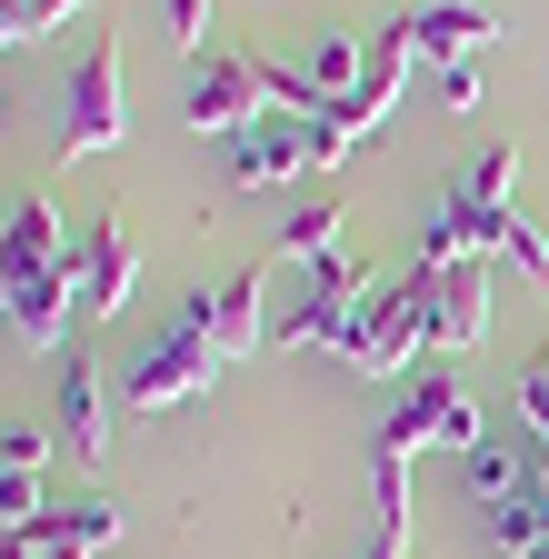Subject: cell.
Returning <instances> with one entry per match:
<instances>
[{
  "label": "cell",
  "instance_id": "obj_1",
  "mask_svg": "<svg viewBox=\"0 0 549 559\" xmlns=\"http://www.w3.org/2000/svg\"><path fill=\"white\" fill-rule=\"evenodd\" d=\"M220 370H230V360H220V340H211V310L180 300V310L141 340V360H130L120 400L141 409V419H170V409H190V400H211V380H220Z\"/></svg>",
  "mask_w": 549,
  "mask_h": 559
},
{
  "label": "cell",
  "instance_id": "obj_2",
  "mask_svg": "<svg viewBox=\"0 0 549 559\" xmlns=\"http://www.w3.org/2000/svg\"><path fill=\"white\" fill-rule=\"evenodd\" d=\"M370 300H380V280L350 250H320V260H300V300L270 320V349H350Z\"/></svg>",
  "mask_w": 549,
  "mask_h": 559
},
{
  "label": "cell",
  "instance_id": "obj_3",
  "mask_svg": "<svg viewBox=\"0 0 549 559\" xmlns=\"http://www.w3.org/2000/svg\"><path fill=\"white\" fill-rule=\"evenodd\" d=\"M420 349H430V270H399L390 290L360 310V330H350V370L360 380H399Z\"/></svg>",
  "mask_w": 549,
  "mask_h": 559
},
{
  "label": "cell",
  "instance_id": "obj_4",
  "mask_svg": "<svg viewBox=\"0 0 549 559\" xmlns=\"http://www.w3.org/2000/svg\"><path fill=\"white\" fill-rule=\"evenodd\" d=\"M490 430H479V400L450 380V370H430L420 390H409L390 419H380V440L370 450H390V460H420V450H479Z\"/></svg>",
  "mask_w": 549,
  "mask_h": 559
},
{
  "label": "cell",
  "instance_id": "obj_5",
  "mask_svg": "<svg viewBox=\"0 0 549 559\" xmlns=\"http://www.w3.org/2000/svg\"><path fill=\"white\" fill-rule=\"evenodd\" d=\"M220 160L240 190H270V180H320V120H281V110H260L240 140H220Z\"/></svg>",
  "mask_w": 549,
  "mask_h": 559
},
{
  "label": "cell",
  "instance_id": "obj_6",
  "mask_svg": "<svg viewBox=\"0 0 549 559\" xmlns=\"http://www.w3.org/2000/svg\"><path fill=\"white\" fill-rule=\"evenodd\" d=\"M120 130H130V110H120V40L100 31V50H81V70H71V120H60V151H71V160L120 151Z\"/></svg>",
  "mask_w": 549,
  "mask_h": 559
},
{
  "label": "cell",
  "instance_id": "obj_7",
  "mask_svg": "<svg viewBox=\"0 0 549 559\" xmlns=\"http://www.w3.org/2000/svg\"><path fill=\"white\" fill-rule=\"evenodd\" d=\"M71 280H81V310L91 320H120L130 310V280H141V240H130L120 210H100V221L71 240Z\"/></svg>",
  "mask_w": 549,
  "mask_h": 559
},
{
  "label": "cell",
  "instance_id": "obj_8",
  "mask_svg": "<svg viewBox=\"0 0 549 559\" xmlns=\"http://www.w3.org/2000/svg\"><path fill=\"white\" fill-rule=\"evenodd\" d=\"M399 40H409V60L460 70L479 40H500V11H490V0H420V11L399 21Z\"/></svg>",
  "mask_w": 549,
  "mask_h": 559
},
{
  "label": "cell",
  "instance_id": "obj_9",
  "mask_svg": "<svg viewBox=\"0 0 549 559\" xmlns=\"http://www.w3.org/2000/svg\"><path fill=\"white\" fill-rule=\"evenodd\" d=\"M180 120L211 140H240L260 120V60H200V81L180 91Z\"/></svg>",
  "mask_w": 549,
  "mask_h": 559
},
{
  "label": "cell",
  "instance_id": "obj_10",
  "mask_svg": "<svg viewBox=\"0 0 549 559\" xmlns=\"http://www.w3.org/2000/svg\"><path fill=\"white\" fill-rule=\"evenodd\" d=\"M409 70H420V60H409V40H399V21H390V31L370 40V70H360V91H350V100L330 110V130L350 140V151H360V140H370V130L390 120V100L409 91Z\"/></svg>",
  "mask_w": 549,
  "mask_h": 559
},
{
  "label": "cell",
  "instance_id": "obj_11",
  "mask_svg": "<svg viewBox=\"0 0 549 559\" xmlns=\"http://www.w3.org/2000/svg\"><path fill=\"white\" fill-rule=\"evenodd\" d=\"M110 419H120V400L100 390V370H91V360H60V409H50L60 450L100 469V450H110Z\"/></svg>",
  "mask_w": 549,
  "mask_h": 559
},
{
  "label": "cell",
  "instance_id": "obj_12",
  "mask_svg": "<svg viewBox=\"0 0 549 559\" xmlns=\"http://www.w3.org/2000/svg\"><path fill=\"white\" fill-rule=\"evenodd\" d=\"M479 330H490V260L430 270V349H479Z\"/></svg>",
  "mask_w": 549,
  "mask_h": 559
},
{
  "label": "cell",
  "instance_id": "obj_13",
  "mask_svg": "<svg viewBox=\"0 0 549 559\" xmlns=\"http://www.w3.org/2000/svg\"><path fill=\"white\" fill-rule=\"evenodd\" d=\"M71 260V240H60V210H50V190H21V210L0 221V280H40V270H60Z\"/></svg>",
  "mask_w": 549,
  "mask_h": 559
},
{
  "label": "cell",
  "instance_id": "obj_14",
  "mask_svg": "<svg viewBox=\"0 0 549 559\" xmlns=\"http://www.w3.org/2000/svg\"><path fill=\"white\" fill-rule=\"evenodd\" d=\"M71 310H81V280H71V260H60V270H40V280H21V290H11V330H21V349H60Z\"/></svg>",
  "mask_w": 549,
  "mask_h": 559
},
{
  "label": "cell",
  "instance_id": "obj_15",
  "mask_svg": "<svg viewBox=\"0 0 549 559\" xmlns=\"http://www.w3.org/2000/svg\"><path fill=\"white\" fill-rule=\"evenodd\" d=\"M460 479H469L479 510L529 500V440H479V450H460Z\"/></svg>",
  "mask_w": 549,
  "mask_h": 559
},
{
  "label": "cell",
  "instance_id": "obj_16",
  "mask_svg": "<svg viewBox=\"0 0 549 559\" xmlns=\"http://www.w3.org/2000/svg\"><path fill=\"white\" fill-rule=\"evenodd\" d=\"M200 310H211L220 360H250V349H260V270H230L220 290H200Z\"/></svg>",
  "mask_w": 549,
  "mask_h": 559
},
{
  "label": "cell",
  "instance_id": "obj_17",
  "mask_svg": "<svg viewBox=\"0 0 549 559\" xmlns=\"http://www.w3.org/2000/svg\"><path fill=\"white\" fill-rule=\"evenodd\" d=\"M320 250H339V190H310L290 221H281V260H290V270L320 260Z\"/></svg>",
  "mask_w": 549,
  "mask_h": 559
},
{
  "label": "cell",
  "instance_id": "obj_18",
  "mask_svg": "<svg viewBox=\"0 0 549 559\" xmlns=\"http://www.w3.org/2000/svg\"><path fill=\"white\" fill-rule=\"evenodd\" d=\"M300 70H310V81H320V91H330V100H350V91H360V70H370V50H360V40H350V31H320V40H310V60H300Z\"/></svg>",
  "mask_w": 549,
  "mask_h": 559
},
{
  "label": "cell",
  "instance_id": "obj_19",
  "mask_svg": "<svg viewBox=\"0 0 549 559\" xmlns=\"http://www.w3.org/2000/svg\"><path fill=\"white\" fill-rule=\"evenodd\" d=\"M500 260L529 280V290H549V221H529V210H520V221H510V240H500Z\"/></svg>",
  "mask_w": 549,
  "mask_h": 559
},
{
  "label": "cell",
  "instance_id": "obj_20",
  "mask_svg": "<svg viewBox=\"0 0 549 559\" xmlns=\"http://www.w3.org/2000/svg\"><path fill=\"white\" fill-rule=\"evenodd\" d=\"M40 460H50V430H40V419H0V469L40 479Z\"/></svg>",
  "mask_w": 549,
  "mask_h": 559
},
{
  "label": "cell",
  "instance_id": "obj_21",
  "mask_svg": "<svg viewBox=\"0 0 549 559\" xmlns=\"http://www.w3.org/2000/svg\"><path fill=\"white\" fill-rule=\"evenodd\" d=\"M50 500H40V479H21V469H0V530H31Z\"/></svg>",
  "mask_w": 549,
  "mask_h": 559
},
{
  "label": "cell",
  "instance_id": "obj_22",
  "mask_svg": "<svg viewBox=\"0 0 549 559\" xmlns=\"http://www.w3.org/2000/svg\"><path fill=\"white\" fill-rule=\"evenodd\" d=\"M520 419H529V440L549 450V360H529V370H520Z\"/></svg>",
  "mask_w": 549,
  "mask_h": 559
},
{
  "label": "cell",
  "instance_id": "obj_23",
  "mask_svg": "<svg viewBox=\"0 0 549 559\" xmlns=\"http://www.w3.org/2000/svg\"><path fill=\"white\" fill-rule=\"evenodd\" d=\"M160 11H170V40H180V50L211 40V0H160Z\"/></svg>",
  "mask_w": 549,
  "mask_h": 559
},
{
  "label": "cell",
  "instance_id": "obj_24",
  "mask_svg": "<svg viewBox=\"0 0 549 559\" xmlns=\"http://www.w3.org/2000/svg\"><path fill=\"white\" fill-rule=\"evenodd\" d=\"M440 100H450V110H479V70H469V60L440 70Z\"/></svg>",
  "mask_w": 549,
  "mask_h": 559
},
{
  "label": "cell",
  "instance_id": "obj_25",
  "mask_svg": "<svg viewBox=\"0 0 549 559\" xmlns=\"http://www.w3.org/2000/svg\"><path fill=\"white\" fill-rule=\"evenodd\" d=\"M71 11H81V0H21V21H31V40H40V31H60Z\"/></svg>",
  "mask_w": 549,
  "mask_h": 559
},
{
  "label": "cell",
  "instance_id": "obj_26",
  "mask_svg": "<svg viewBox=\"0 0 549 559\" xmlns=\"http://www.w3.org/2000/svg\"><path fill=\"white\" fill-rule=\"evenodd\" d=\"M11 40H31V21H21V0H0V50Z\"/></svg>",
  "mask_w": 549,
  "mask_h": 559
},
{
  "label": "cell",
  "instance_id": "obj_27",
  "mask_svg": "<svg viewBox=\"0 0 549 559\" xmlns=\"http://www.w3.org/2000/svg\"><path fill=\"white\" fill-rule=\"evenodd\" d=\"M0 320H11V280H0Z\"/></svg>",
  "mask_w": 549,
  "mask_h": 559
},
{
  "label": "cell",
  "instance_id": "obj_28",
  "mask_svg": "<svg viewBox=\"0 0 549 559\" xmlns=\"http://www.w3.org/2000/svg\"><path fill=\"white\" fill-rule=\"evenodd\" d=\"M0 120H11V91H0Z\"/></svg>",
  "mask_w": 549,
  "mask_h": 559
},
{
  "label": "cell",
  "instance_id": "obj_29",
  "mask_svg": "<svg viewBox=\"0 0 549 559\" xmlns=\"http://www.w3.org/2000/svg\"><path fill=\"white\" fill-rule=\"evenodd\" d=\"M529 559H549V549H529Z\"/></svg>",
  "mask_w": 549,
  "mask_h": 559
}]
</instances>
